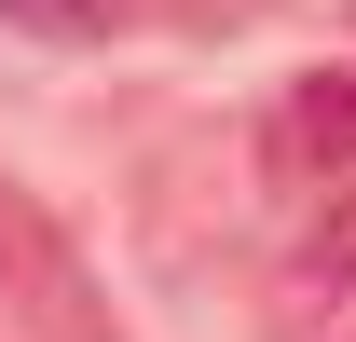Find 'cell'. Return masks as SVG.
<instances>
[{
	"instance_id": "obj_1",
	"label": "cell",
	"mask_w": 356,
	"mask_h": 342,
	"mask_svg": "<svg viewBox=\"0 0 356 342\" xmlns=\"http://www.w3.org/2000/svg\"><path fill=\"white\" fill-rule=\"evenodd\" d=\"M0 315L28 342H110V301H96V274L69 260V233H55L14 178H0Z\"/></svg>"
},
{
	"instance_id": "obj_2",
	"label": "cell",
	"mask_w": 356,
	"mask_h": 342,
	"mask_svg": "<svg viewBox=\"0 0 356 342\" xmlns=\"http://www.w3.org/2000/svg\"><path fill=\"white\" fill-rule=\"evenodd\" d=\"M261 151H274L288 178H343V165H356V69H302V83L274 96Z\"/></svg>"
},
{
	"instance_id": "obj_3",
	"label": "cell",
	"mask_w": 356,
	"mask_h": 342,
	"mask_svg": "<svg viewBox=\"0 0 356 342\" xmlns=\"http://www.w3.org/2000/svg\"><path fill=\"white\" fill-rule=\"evenodd\" d=\"M274 288H288V301H356V192H329V219L288 247V274H274Z\"/></svg>"
},
{
	"instance_id": "obj_4",
	"label": "cell",
	"mask_w": 356,
	"mask_h": 342,
	"mask_svg": "<svg viewBox=\"0 0 356 342\" xmlns=\"http://www.w3.org/2000/svg\"><path fill=\"white\" fill-rule=\"evenodd\" d=\"M0 28H28V42H110L124 0H0Z\"/></svg>"
}]
</instances>
